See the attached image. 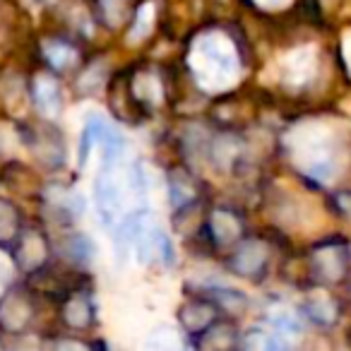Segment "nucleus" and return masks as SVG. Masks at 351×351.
I'll use <instances>...</instances> for the list:
<instances>
[{"label":"nucleus","mask_w":351,"mask_h":351,"mask_svg":"<svg viewBox=\"0 0 351 351\" xmlns=\"http://www.w3.org/2000/svg\"><path fill=\"white\" fill-rule=\"evenodd\" d=\"M202 296H207L212 303H217V306L226 308L229 313H241L248 306V298H245L243 293L234 291V289H226V287H210V289H205Z\"/></svg>","instance_id":"4468645a"},{"label":"nucleus","mask_w":351,"mask_h":351,"mask_svg":"<svg viewBox=\"0 0 351 351\" xmlns=\"http://www.w3.org/2000/svg\"><path fill=\"white\" fill-rule=\"evenodd\" d=\"M44 56L49 58V63L53 65V68H70V65L77 60V51L73 49V46L63 44V41H49L44 49Z\"/></svg>","instance_id":"f3484780"},{"label":"nucleus","mask_w":351,"mask_h":351,"mask_svg":"<svg viewBox=\"0 0 351 351\" xmlns=\"http://www.w3.org/2000/svg\"><path fill=\"white\" fill-rule=\"evenodd\" d=\"M32 320V303L25 291H8L0 298V327L5 332H22Z\"/></svg>","instance_id":"7ed1b4c3"},{"label":"nucleus","mask_w":351,"mask_h":351,"mask_svg":"<svg viewBox=\"0 0 351 351\" xmlns=\"http://www.w3.org/2000/svg\"><path fill=\"white\" fill-rule=\"evenodd\" d=\"M265 263H267V248L260 241H245L231 255L229 267L241 277H255L265 269Z\"/></svg>","instance_id":"39448f33"},{"label":"nucleus","mask_w":351,"mask_h":351,"mask_svg":"<svg viewBox=\"0 0 351 351\" xmlns=\"http://www.w3.org/2000/svg\"><path fill=\"white\" fill-rule=\"evenodd\" d=\"M12 253H15V260L20 263L22 269L34 272V269H39L46 263L49 248H46L44 239L36 231H20L15 239V250Z\"/></svg>","instance_id":"20e7f679"},{"label":"nucleus","mask_w":351,"mask_h":351,"mask_svg":"<svg viewBox=\"0 0 351 351\" xmlns=\"http://www.w3.org/2000/svg\"><path fill=\"white\" fill-rule=\"evenodd\" d=\"M169 195H171V205L176 212H183L197 200V186L193 181V176L186 171L176 169L169 173Z\"/></svg>","instance_id":"0eeeda50"},{"label":"nucleus","mask_w":351,"mask_h":351,"mask_svg":"<svg viewBox=\"0 0 351 351\" xmlns=\"http://www.w3.org/2000/svg\"><path fill=\"white\" fill-rule=\"evenodd\" d=\"M207 231H210L212 243L217 245H229L234 243L236 239L241 236V221L236 215L226 210H217L215 215L210 217V224H207Z\"/></svg>","instance_id":"1a4fd4ad"},{"label":"nucleus","mask_w":351,"mask_h":351,"mask_svg":"<svg viewBox=\"0 0 351 351\" xmlns=\"http://www.w3.org/2000/svg\"><path fill=\"white\" fill-rule=\"evenodd\" d=\"M65 253H68V258L75 260L77 265H84V263H89V260H92L94 248H92V243L84 239V236H73V239L65 243Z\"/></svg>","instance_id":"a211bd4d"},{"label":"nucleus","mask_w":351,"mask_h":351,"mask_svg":"<svg viewBox=\"0 0 351 351\" xmlns=\"http://www.w3.org/2000/svg\"><path fill=\"white\" fill-rule=\"evenodd\" d=\"M125 5H128V0H99V10H101L104 22H106L108 27L121 22L123 15H125Z\"/></svg>","instance_id":"aec40b11"},{"label":"nucleus","mask_w":351,"mask_h":351,"mask_svg":"<svg viewBox=\"0 0 351 351\" xmlns=\"http://www.w3.org/2000/svg\"><path fill=\"white\" fill-rule=\"evenodd\" d=\"M313 267H315L317 277L325 279V282H337L344 272V255L339 253L337 245H330L322 253H315L313 258Z\"/></svg>","instance_id":"ddd939ff"},{"label":"nucleus","mask_w":351,"mask_h":351,"mask_svg":"<svg viewBox=\"0 0 351 351\" xmlns=\"http://www.w3.org/2000/svg\"><path fill=\"white\" fill-rule=\"evenodd\" d=\"M306 315L317 325H330L337 320V306L325 296H315L306 303Z\"/></svg>","instance_id":"dca6fc26"},{"label":"nucleus","mask_w":351,"mask_h":351,"mask_svg":"<svg viewBox=\"0 0 351 351\" xmlns=\"http://www.w3.org/2000/svg\"><path fill=\"white\" fill-rule=\"evenodd\" d=\"M101 147L104 149V164H116L118 159L125 152V142H123L121 135L111 130L104 121H89L87 128L82 132V142H80V161H87V156L92 154L94 147Z\"/></svg>","instance_id":"f257e3e1"},{"label":"nucleus","mask_w":351,"mask_h":351,"mask_svg":"<svg viewBox=\"0 0 351 351\" xmlns=\"http://www.w3.org/2000/svg\"><path fill=\"white\" fill-rule=\"evenodd\" d=\"M63 320L70 327L80 330V327H87L94 320V308L89 303V298L84 293H75V296L65 298L63 303Z\"/></svg>","instance_id":"f8f14e48"},{"label":"nucleus","mask_w":351,"mask_h":351,"mask_svg":"<svg viewBox=\"0 0 351 351\" xmlns=\"http://www.w3.org/2000/svg\"><path fill=\"white\" fill-rule=\"evenodd\" d=\"M241 346L248 351H282L289 344L274 327H250L241 339Z\"/></svg>","instance_id":"9d476101"},{"label":"nucleus","mask_w":351,"mask_h":351,"mask_svg":"<svg viewBox=\"0 0 351 351\" xmlns=\"http://www.w3.org/2000/svg\"><path fill=\"white\" fill-rule=\"evenodd\" d=\"M269 325H272L279 335H301V320L289 311L274 313V315L269 317Z\"/></svg>","instance_id":"6ab92c4d"},{"label":"nucleus","mask_w":351,"mask_h":351,"mask_svg":"<svg viewBox=\"0 0 351 351\" xmlns=\"http://www.w3.org/2000/svg\"><path fill=\"white\" fill-rule=\"evenodd\" d=\"M193 344L200 346V349H231V346L241 344L239 337H236V327L229 322H212L210 327L195 335Z\"/></svg>","instance_id":"6e6552de"},{"label":"nucleus","mask_w":351,"mask_h":351,"mask_svg":"<svg viewBox=\"0 0 351 351\" xmlns=\"http://www.w3.org/2000/svg\"><path fill=\"white\" fill-rule=\"evenodd\" d=\"M22 231L20 217L12 210V205L8 202H0V243H15L17 234Z\"/></svg>","instance_id":"2eb2a0df"},{"label":"nucleus","mask_w":351,"mask_h":351,"mask_svg":"<svg viewBox=\"0 0 351 351\" xmlns=\"http://www.w3.org/2000/svg\"><path fill=\"white\" fill-rule=\"evenodd\" d=\"M111 166L113 164H104V171L97 176V183H94L99 215L106 226H111L113 219H118V210H121V191H118V183L111 173Z\"/></svg>","instance_id":"f03ea898"},{"label":"nucleus","mask_w":351,"mask_h":351,"mask_svg":"<svg viewBox=\"0 0 351 351\" xmlns=\"http://www.w3.org/2000/svg\"><path fill=\"white\" fill-rule=\"evenodd\" d=\"M181 325L186 327L191 335H200L205 327H210L217 320V303H212L207 296H200L195 301L186 303L181 308Z\"/></svg>","instance_id":"423d86ee"},{"label":"nucleus","mask_w":351,"mask_h":351,"mask_svg":"<svg viewBox=\"0 0 351 351\" xmlns=\"http://www.w3.org/2000/svg\"><path fill=\"white\" fill-rule=\"evenodd\" d=\"M34 101L44 116L53 118L60 111V87L53 77L49 75H39L34 82Z\"/></svg>","instance_id":"9b49d317"}]
</instances>
